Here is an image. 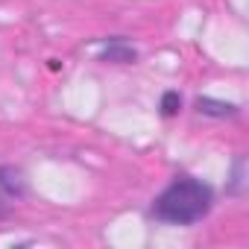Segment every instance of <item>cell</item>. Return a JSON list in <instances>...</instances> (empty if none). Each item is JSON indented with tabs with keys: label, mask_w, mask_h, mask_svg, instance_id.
<instances>
[{
	"label": "cell",
	"mask_w": 249,
	"mask_h": 249,
	"mask_svg": "<svg viewBox=\"0 0 249 249\" xmlns=\"http://www.w3.org/2000/svg\"><path fill=\"white\" fill-rule=\"evenodd\" d=\"M214 208V191L202 179L176 176L153 202V217L167 226H194Z\"/></svg>",
	"instance_id": "6da1fadb"
},
{
	"label": "cell",
	"mask_w": 249,
	"mask_h": 249,
	"mask_svg": "<svg viewBox=\"0 0 249 249\" xmlns=\"http://www.w3.org/2000/svg\"><path fill=\"white\" fill-rule=\"evenodd\" d=\"M100 62H106V65H135L138 62V50L129 41H123V38H111L100 50Z\"/></svg>",
	"instance_id": "7a4b0ae2"
},
{
	"label": "cell",
	"mask_w": 249,
	"mask_h": 249,
	"mask_svg": "<svg viewBox=\"0 0 249 249\" xmlns=\"http://www.w3.org/2000/svg\"><path fill=\"white\" fill-rule=\"evenodd\" d=\"M0 194L9 196V199H24L27 185H24L18 167H12V164H0Z\"/></svg>",
	"instance_id": "3957f363"
},
{
	"label": "cell",
	"mask_w": 249,
	"mask_h": 249,
	"mask_svg": "<svg viewBox=\"0 0 249 249\" xmlns=\"http://www.w3.org/2000/svg\"><path fill=\"white\" fill-rule=\"evenodd\" d=\"M196 111L202 117H214V120H226V117H234L240 108L234 103H226V100H214V97H196Z\"/></svg>",
	"instance_id": "277c9868"
},
{
	"label": "cell",
	"mask_w": 249,
	"mask_h": 249,
	"mask_svg": "<svg viewBox=\"0 0 249 249\" xmlns=\"http://www.w3.org/2000/svg\"><path fill=\"white\" fill-rule=\"evenodd\" d=\"M159 108H161V117H176L182 111V94L179 91H164Z\"/></svg>",
	"instance_id": "5b68a950"
},
{
	"label": "cell",
	"mask_w": 249,
	"mask_h": 249,
	"mask_svg": "<svg viewBox=\"0 0 249 249\" xmlns=\"http://www.w3.org/2000/svg\"><path fill=\"white\" fill-rule=\"evenodd\" d=\"M6 214H9V205H6V202H3V199H0V220H3V217H6Z\"/></svg>",
	"instance_id": "8992f818"
}]
</instances>
